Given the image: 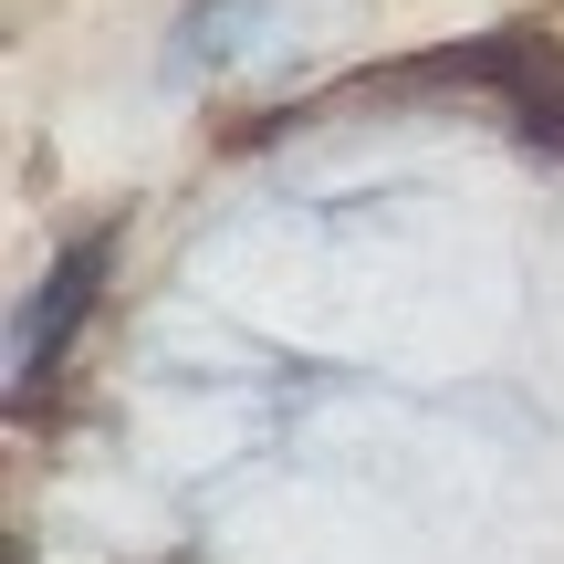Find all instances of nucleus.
Wrapping results in <instances>:
<instances>
[{
  "label": "nucleus",
  "mask_w": 564,
  "mask_h": 564,
  "mask_svg": "<svg viewBox=\"0 0 564 564\" xmlns=\"http://www.w3.org/2000/svg\"><path fill=\"white\" fill-rule=\"evenodd\" d=\"M419 84H491L512 105V137L533 158H564V42H533V32H481V42H449V53L408 63Z\"/></svg>",
  "instance_id": "f257e3e1"
},
{
  "label": "nucleus",
  "mask_w": 564,
  "mask_h": 564,
  "mask_svg": "<svg viewBox=\"0 0 564 564\" xmlns=\"http://www.w3.org/2000/svg\"><path fill=\"white\" fill-rule=\"evenodd\" d=\"M105 262H116V230H84V241H63L53 251V272H42V293H32V314H21V398H32L42 377H53L63 356H74V335H84V314H95V282Z\"/></svg>",
  "instance_id": "f03ea898"
},
{
  "label": "nucleus",
  "mask_w": 564,
  "mask_h": 564,
  "mask_svg": "<svg viewBox=\"0 0 564 564\" xmlns=\"http://www.w3.org/2000/svg\"><path fill=\"white\" fill-rule=\"evenodd\" d=\"M262 11H272V0H199V11L167 32V74H209V63H230L251 32H262Z\"/></svg>",
  "instance_id": "7ed1b4c3"
},
{
  "label": "nucleus",
  "mask_w": 564,
  "mask_h": 564,
  "mask_svg": "<svg viewBox=\"0 0 564 564\" xmlns=\"http://www.w3.org/2000/svg\"><path fill=\"white\" fill-rule=\"evenodd\" d=\"M11 564H32V544H11Z\"/></svg>",
  "instance_id": "20e7f679"
}]
</instances>
